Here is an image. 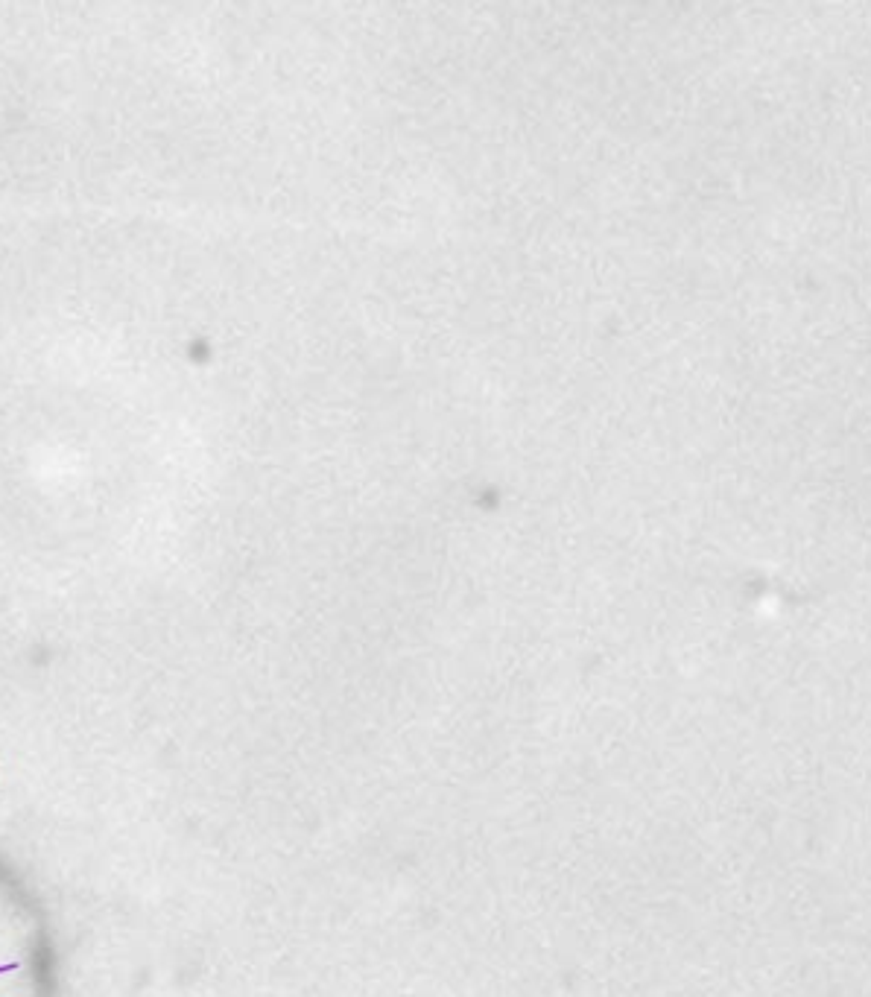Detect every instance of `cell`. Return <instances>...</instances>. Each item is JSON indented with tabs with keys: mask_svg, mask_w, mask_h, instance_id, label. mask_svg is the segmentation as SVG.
I'll return each mask as SVG.
<instances>
[{
	"mask_svg": "<svg viewBox=\"0 0 871 997\" xmlns=\"http://www.w3.org/2000/svg\"><path fill=\"white\" fill-rule=\"evenodd\" d=\"M0 901L24 919L27 939H24V974L30 983V997H62V962L56 933L47 924V913L41 898L24 872L0 854Z\"/></svg>",
	"mask_w": 871,
	"mask_h": 997,
	"instance_id": "1",
	"label": "cell"
}]
</instances>
